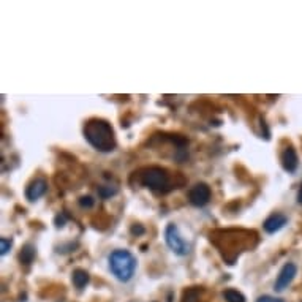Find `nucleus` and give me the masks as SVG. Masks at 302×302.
I'll use <instances>...</instances> for the list:
<instances>
[{
	"mask_svg": "<svg viewBox=\"0 0 302 302\" xmlns=\"http://www.w3.org/2000/svg\"><path fill=\"white\" fill-rule=\"evenodd\" d=\"M71 280L78 290H84L90 282V275L86 269H74L71 274Z\"/></svg>",
	"mask_w": 302,
	"mask_h": 302,
	"instance_id": "obj_11",
	"label": "nucleus"
},
{
	"mask_svg": "<svg viewBox=\"0 0 302 302\" xmlns=\"http://www.w3.org/2000/svg\"><path fill=\"white\" fill-rule=\"evenodd\" d=\"M296 274H297V266L294 262H286V265L280 269V272L277 275V280H275V285H274L275 291H285L294 280Z\"/></svg>",
	"mask_w": 302,
	"mask_h": 302,
	"instance_id": "obj_7",
	"label": "nucleus"
},
{
	"mask_svg": "<svg viewBox=\"0 0 302 302\" xmlns=\"http://www.w3.org/2000/svg\"><path fill=\"white\" fill-rule=\"evenodd\" d=\"M130 233L133 234V236H141V234L146 233V230H144V226L139 225V223H135V225L130 228Z\"/></svg>",
	"mask_w": 302,
	"mask_h": 302,
	"instance_id": "obj_19",
	"label": "nucleus"
},
{
	"mask_svg": "<svg viewBox=\"0 0 302 302\" xmlns=\"http://www.w3.org/2000/svg\"><path fill=\"white\" fill-rule=\"evenodd\" d=\"M256 302H285V300L280 299V297H274V296L265 294V296H259V297L256 299Z\"/></svg>",
	"mask_w": 302,
	"mask_h": 302,
	"instance_id": "obj_18",
	"label": "nucleus"
},
{
	"mask_svg": "<svg viewBox=\"0 0 302 302\" xmlns=\"http://www.w3.org/2000/svg\"><path fill=\"white\" fill-rule=\"evenodd\" d=\"M136 179V183L141 187H146L150 192L155 193H169L176 188H180L183 183H185V179H183L179 173H171L168 171L166 168L162 166H146L141 168L138 171L133 173L131 179Z\"/></svg>",
	"mask_w": 302,
	"mask_h": 302,
	"instance_id": "obj_1",
	"label": "nucleus"
},
{
	"mask_svg": "<svg viewBox=\"0 0 302 302\" xmlns=\"http://www.w3.org/2000/svg\"><path fill=\"white\" fill-rule=\"evenodd\" d=\"M83 135L90 146L101 154H109L117 147L114 128L104 119H98V117L89 119L84 124Z\"/></svg>",
	"mask_w": 302,
	"mask_h": 302,
	"instance_id": "obj_3",
	"label": "nucleus"
},
{
	"mask_svg": "<svg viewBox=\"0 0 302 302\" xmlns=\"http://www.w3.org/2000/svg\"><path fill=\"white\" fill-rule=\"evenodd\" d=\"M223 297H225L226 302H245V296L238 290H231V288L223 291Z\"/></svg>",
	"mask_w": 302,
	"mask_h": 302,
	"instance_id": "obj_14",
	"label": "nucleus"
},
{
	"mask_svg": "<svg viewBox=\"0 0 302 302\" xmlns=\"http://www.w3.org/2000/svg\"><path fill=\"white\" fill-rule=\"evenodd\" d=\"M13 247V241L8 239V238H0V255L5 256Z\"/></svg>",
	"mask_w": 302,
	"mask_h": 302,
	"instance_id": "obj_16",
	"label": "nucleus"
},
{
	"mask_svg": "<svg viewBox=\"0 0 302 302\" xmlns=\"http://www.w3.org/2000/svg\"><path fill=\"white\" fill-rule=\"evenodd\" d=\"M48 192V182L46 179L43 177H36L33 179L27 188H25V198H27L29 201H36V200H40L42 196H45V193Z\"/></svg>",
	"mask_w": 302,
	"mask_h": 302,
	"instance_id": "obj_8",
	"label": "nucleus"
},
{
	"mask_svg": "<svg viewBox=\"0 0 302 302\" xmlns=\"http://www.w3.org/2000/svg\"><path fill=\"white\" fill-rule=\"evenodd\" d=\"M288 223V217L280 214V212H275V214H271L265 223H262V228H265V231L268 234H275V233H279L285 225Z\"/></svg>",
	"mask_w": 302,
	"mask_h": 302,
	"instance_id": "obj_9",
	"label": "nucleus"
},
{
	"mask_svg": "<svg viewBox=\"0 0 302 302\" xmlns=\"http://www.w3.org/2000/svg\"><path fill=\"white\" fill-rule=\"evenodd\" d=\"M63 225H65V217L63 215H57L56 217V226L57 228H62Z\"/></svg>",
	"mask_w": 302,
	"mask_h": 302,
	"instance_id": "obj_20",
	"label": "nucleus"
},
{
	"mask_svg": "<svg viewBox=\"0 0 302 302\" xmlns=\"http://www.w3.org/2000/svg\"><path fill=\"white\" fill-rule=\"evenodd\" d=\"M35 256H36V248L32 244H25L22 247L21 253H19V261L22 262V265L29 266V265H32V262H33Z\"/></svg>",
	"mask_w": 302,
	"mask_h": 302,
	"instance_id": "obj_12",
	"label": "nucleus"
},
{
	"mask_svg": "<svg viewBox=\"0 0 302 302\" xmlns=\"http://www.w3.org/2000/svg\"><path fill=\"white\" fill-rule=\"evenodd\" d=\"M117 192V187H114V185H103V187H100L98 188V195L101 196L103 200H108V198H111V196H114Z\"/></svg>",
	"mask_w": 302,
	"mask_h": 302,
	"instance_id": "obj_15",
	"label": "nucleus"
},
{
	"mask_svg": "<svg viewBox=\"0 0 302 302\" xmlns=\"http://www.w3.org/2000/svg\"><path fill=\"white\" fill-rule=\"evenodd\" d=\"M165 242L169 248H171V252H174L177 256H187L190 253V245L183 241L177 225H174V223H168L166 225Z\"/></svg>",
	"mask_w": 302,
	"mask_h": 302,
	"instance_id": "obj_5",
	"label": "nucleus"
},
{
	"mask_svg": "<svg viewBox=\"0 0 302 302\" xmlns=\"http://www.w3.org/2000/svg\"><path fill=\"white\" fill-rule=\"evenodd\" d=\"M94 204H95V200L92 198V196H81L80 198V206L83 207V209H92L94 207Z\"/></svg>",
	"mask_w": 302,
	"mask_h": 302,
	"instance_id": "obj_17",
	"label": "nucleus"
},
{
	"mask_svg": "<svg viewBox=\"0 0 302 302\" xmlns=\"http://www.w3.org/2000/svg\"><path fill=\"white\" fill-rule=\"evenodd\" d=\"M297 201H299V203H302V190L299 192V200H297Z\"/></svg>",
	"mask_w": 302,
	"mask_h": 302,
	"instance_id": "obj_21",
	"label": "nucleus"
},
{
	"mask_svg": "<svg viewBox=\"0 0 302 302\" xmlns=\"http://www.w3.org/2000/svg\"><path fill=\"white\" fill-rule=\"evenodd\" d=\"M280 162H282V166L286 173H294L297 169V165H299V159H297V154L294 150L293 146H288L283 149L282 155H280Z\"/></svg>",
	"mask_w": 302,
	"mask_h": 302,
	"instance_id": "obj_10",
	"label": "nucleus"
},
{
	"mask_svg": "<svg viewBox=\"0 0 302 302\" xmlns=\"http://www.w3.org/2000/svg\"><path fill=\"white\" fill-rule=\"evenodd\" d=\"M211 187L204 182H198L188 190V201L195 207H204L209 201H211Z\"/></svg>",
	"mask_w": 302,
	"mask_h": 302,
	"instance_id": "obj_6",
	"label": "nucleus"
},
{
	"mask_svg": "<svg viewBox=\"0 0 302 302\" xmlns=\"http://www.w3.org/2000/svg\"><path fill=\"white\" fill-rule=\"evenodd\" d=\"M252 239L256 241V233L245 230H225L215 231L214 234L211 233V242H214V245L218 248V252L228 265H234V261L238 259L241 252L255 245L250 244Z\"/></svg>",
	"mask_w": 302,
	"mask_h": 302,
	"instance_id": "obj_2",
	"label": "nucleus"
},
{
	"mask_svg": "<svg viewBox=\"0 0 302 302\" xmlns=\"http://www.w3.org/2000/svg\"><path fill=\"white\" fill-rule=\"evenodd\" d=\"M108 262H109L111 274L117 280L124 282V283L133 279V275L136 272V266H138L136 256L128 250H124V248H117V250H114L109 255Z\"/></svg>",
	"mask_w": 302,
	"mask_h": 302,
	"instance_id": "obj_4",
	"label": "nucleus"
},
{
	"mask_svg": "<svg viewBox=\"0 0 302 302\" xmlns=\"http://www.w3.org/2000/svg\"><path fill=\"white\" fill-rule=\"evenodd\" d=\"M201 293H203V290H201L200 286L187 288V290L182 293V300L180 302H200Z\"/></svg>",
	"mask_w": 302,
	"mask_h": 302,
	"instance_id": "obj_13",
	"label": "nucleus"
}]
</instances>
